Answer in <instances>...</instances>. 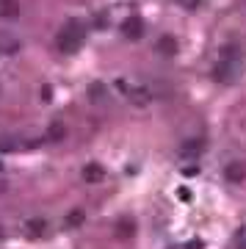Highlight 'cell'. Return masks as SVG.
<instances>
[{
	"instance_id": "obj_1",
	"label": "cell",
	"mask_w": 246,
	"mask_h": 249,
	"mask_svg": "<svg viewBox=\"0 0 246 249\" xmlns=\"http://www.w3.org/2000/svg\"><path fill=\"white\" fill-rule=\"evenodd\" d=\"M83 45V28H80V22H67V28H64L61 34H58V50L61 53H75L78 47Z\"/></svg>"
},
{
	"instance_id": "obj_2",
	"label": "cell",
	"mask_w": 246,
	"mask_h": 249,
	"mask_svg": "<svg viewBox=\"0 0 246 249\" xmlns=\"http://www.w3.org/2000/svg\"><path fill=\"white\" fill-rule=\"evenodd\" d=\"M205 150V139H185L183 144H180V158L185 160H193V158H199Z\"/></svg>"
},
{
	"instance_id": "obj_3",
	"label": "cell",
	"mask_w": 246,
	"mask_h": 249,
	"mask_svg": "<svg viewBox=\"0 0 246 249\" xmlns=\"http://www.w3.org/2000/svg\"><path fill=\"white\" fill-rule=\"evenodd\" d=\"M224 180L227 183H244L246 180V163L244 160H229L224 166Z\"/></svg>"
},
{
	"instance_id": "obj_4",
	"label": "cell",
	"mask_w": 246,
	"mask_h": 249,
	"mask_svg": "<svg viewBox=\"0 0 246 249\" xmlns=\"http://www.w3.org/2000/svg\"><path fill=\"white\" fill-rule=\"evenodd\" d=\"M122 34L127 36V39H141V36H144V22H141L139 17H127L122 22Z\"/></svg>"
},
{
	"instance_id": "obj_5",
	"label": "cell",
	"mask_w": 246,
	"mask_h": 249,
	"mask_svg": "<svg viewBox=\"0 0 246 249\" xmlns=\"http://www.w3.org/2000/svg\"><path fill=\"white\" fill-rule=\"evenodd\" d=\"M105 180V169L100 163H86L83 166V183H103Z\"/></svg>"
},
{
	"instance_id": "obj_6",
	"label": "cell",
	"mask_w": 246,
	"mask_h": 249,
	"mask_svg": "<svg viewBox=\"0 0 246 249\" xmlns=\"http://www.w3.org/2000/svg\"><path fill=\"white\" fill-rule=\"evenodd\" d=\"M155 50H158L160 55H175L177 50H180V45H177L175 36H160L158 45H155Z\"/></svg>"
},
{
	"instance_id": "obj_7",
	"label": "cell",
	"mask_w": 246,
	"mask_h": 249,
	"mask_svg": "<svg viewBox=\"0 0 246 249\" xmlns=\"http://www.w3.org/2000/svg\"><path fill=\"white\" fill-rule=\"evenodd\" d=\"M0 17L6 19L19 17V0H0Z\"/></svg>"
},
{
	"instance_id": "obj_8",
	"label": "cell",
	"mask_w": 246,
	"mask_h": 249,
	"mask_svg": "<svg viewBox=\"0 0 246 249\" xmlns=\"http://www.w3.org/2000/svg\"><path fill=\"white\" fill-rule=\"evenodd\" d=\"M133 235H136V222L119 219V224H116V238H133Z\"/></svg>"
},
{
	"instance_id": "obj_9",
	"label": "cell",
	"mask_w": 246,
	"mask_h": 249,
	"mask_svg": "<svg viewBox=\"0 0 246 249\" xmlns=\"http://www.w3.org/2000/svg\"><path fill=\"white\" fill-rule=\"evenodd\" d=\"M67 139V127H64V122H53L50 127H47V142H64Z\"/></svg>"
},
{
	"instance_id": "obj_10",
	"label": "cell",
	"mask_w": 246,
	"mask_h": 249,
	"mask_svg": "<svg viewBox=\"0 0 246 249\" xmlns=\"http://www.w3.org/2000/svg\"><path fill=\"white\" fill-rule=\"evenodd\" d=\"M25 230L31 232L34 238H39V235H44V232H47V222H44V219H31V222L25 224Z\"/></svg>"
},
{
	"instance_id": "obj_11",
	"label": "cell",
	"mask_w": 246,
	"mask_h": 249,
	"mask_svg": "<svg viewBox=\"0 0 246 249\" xmlns=\"http://www.w3.org/2000/svg\"><path fill=\"white\" fill-rule=\"evenodd\" d=\"M83 222H86V213L78 211V208L67 213V227H72V230H75V227H83Z\"/></svg>"
},
{
	"instance_id": "obj_12",
	"label": "cell",
	"mask_w": 246,
	"mask_h": 249,
	"mask_svg": "<svg viewBox=\"0 0 246 249\" xmlns=\"http://www.w3.org/2000/svg\"><path fill=\"white\" fill-rule=\"evenodd\" d=\"M213 78H216V80H232V67H229L227 61L219 64V67L213 70Z\"/></svg>"
},
{
	"instance_id": "obj_13",
	"label": "cell",
	"mask_w": 246,
	"mask_h": 249,
	"mask_svg": "<svg viewBox=\"0 0 246 249\" xmlns=\"http://www.w3.org/2000/svg\"><path fill=\"white\" fill-rule=\"evenodd\" d=\"M88 97L91 100H103L105 97V86H103V83H91V86H88Z\"/></svg>"
},
{
	"instance_id": "obj_14",
	"label": "cell",
	"mask_w": 246,
	"mask_h": 249,
	"mask_svg": "<svg viewBox=\"0 0 246 249\" xmlns=\"http://www.w3.org/2000/svg\"><path fill=\"white\" fill-rule=\"evenodd\" d=\"M130 100H133V103H136V100H139L141 106H144V103H147V100H150V97H147V89H133V91H130Z\"/></svg>"
},
{
	"instance_id": "obj_15",
	"label": "cell",
	"mask_w": 246,
	"mask_h": 249,
	"mask_svg": "<svg viewBox=\"0 0 246 249\" xmlns=\"http://www.w3.org/2000/svg\"><path fill=\"white\" fill-rule=\"evenodd\" d=\"M180 6H185V9H196L199 6V0H177Z\"/></svg>"
},
{
	"instance_id": "obj_16",
	"label": "cell",
	"mask_w": 246,
	"mask_h": 249,
	"mask_svg": "<svg viewBox=\"0 0 246 249\" xmlns=\"http://www.w3.org/2000/svg\"><path fill=\"white\" fill-rule=\"evenodd\" d=\"M177 196H180V199H191V191H188V188H180V191H177Z\"/></svg>"
},
{
	"instance_id": "obj_17",
	"label": "cell",
	"mask_w": 246,
	"mask_h": 249,
	"mask_svg": "<svg viewBox=\"0 0 246 249\" xmlns=\"http://www.w3.org/2000/svg\"><path fill=\"white\" fill-rule=\"evenodd\" d=\"M185 249H202V241H191V244H188Z\"/></svg>"
},
{
	"instance_id": "obj_18",
	"label": "cell",
	"mask_w": 246,
	"mask_h": 249,
	"mask_svg": "<svg viewBox=\"0 0 246 249\" xmlns=\"http://www.w3.org/2000/svg\"><path fill=\"white\" fill-rule=\"evenodd\" d=\"M0 238H3V230H0Z\"/></svg>"
}]
</instances>
